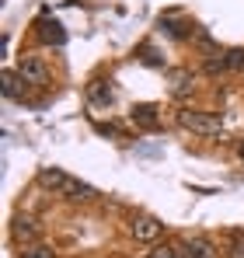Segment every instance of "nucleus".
Returning a JSON list of instances; mask_svg holds the SVG:
<instances>
[{
	"label": "nucleus",
	"instance_id": "8",
	"mask_svg": "<svg viewBox=\"0 0 244 258\" xmlns=\"http://www.w3.org/2000/svg\"><path fill=\"white\" fill-rule=\"evenodd\" d=\"M35 28H39V39H42L45 45H63V42H67V28H63L59 21H49V18H42Z\"/></svg>",
	"mask_w": 244,
	"mask_h": 258
},
{
	"label": "nucleus",
	"instance_id": "15",
	"mask_svg": "<svg viewBox=\"0 0 244 258\" xmlns=\"http://www.w3.org/2000/svg\"><path fill=\"white\" fill-rule=\"evenodd\" d=\"M227 67L230 70H244V49H227Z\"/></svg>",
	"mask_w": 244,
	"mask_h": 258
},
{
	"label": "nucleus",
	"instance_id": "12",
	"mask_svg": "<svg viewBox=\"0 0 244 258\" xmlns=\"http://www.w3.org/2000/svg\"><path fill=\"white\" fill-rule=\"evenodd\" d=\"M21 77H18V70H4V94L7 98H21Z\"/></svg>",
	"mask_w": 244,
	"mask_h": 258
},
{
	"label": "nucleus",
	"instance_id": "13",
	"mask_svg": "<svg viewBox=\"0 0 244 258\" xmlns=\"http://www.w3.org/2000/svg\"><path fill=\"white\" fill-rule=\"evenodd\" d=\"M21 258H56V251H52L49 244H28V248L21 251Z\"/></svg>",
	"mask_w": 244,
	"mask_h": 258
},
{
	"label": "nucleus",
	"instance_id": "2",
	"mask_svg": "<svg viewBox=\"0 0 244 258\" xmlns=\"http://www.w3.org/2000/svg\"><path fill=\"white\" fill-rule=\"evenodd\" d=\"M178 126L189 129V133H199V136H220L223 133V122L213 112H196V108H181L178 112Z\"/></svg>",
	"mask_w": 244,
	"mask_h": 258
},
{
	"label": "nucleus",
	"instance_id": "10",
	"mask_svg": "<svg viewBox=\"0 0 244 258\" xmlns=\"http://www.w3.org/2000/svg\"><path fill=\"white\" fill-rule=\"evenodd\" d=\"M11 237L21 244V241H35L39 237V227H35V220L32 216H14V223H11Z\"/></svg>",
	"mask_w": 244,
	"mask_h": 258
},
{
	"label": "nucleus",
	"instance_id": "14",
	"mask_svg": "<svg viewBox=\"0 0 244 258\" xmlns=\"http://www.w3.org/2000/svg\"><path fill=\"white\" fill-rule=\"evenodd\" d=\"M140 59H143L147 67H164V59L154 52V49H150V45H140Z\"/></svg>",
	"mask_w": 244,
	"mask_h": 258
},
{
	"label": "nucleus",
	"instance_id": "16",
	"mask_svg": "<svg viewBox=\"0 0 244 258\" xmlns=\"http://www.w3.org/2000/svg\"><path fill=\"white\" fill-rule=\"evenodd\" d=\"M147 258H178V248H171V244H157Z\"/></svg>",
	"mask_w": 244,
	"mask_h": 258
},
{
	"label": "nucleus",
	"instance_id": "4",
	"mask_svg": "<svg viewBox=\"0 0 244 258\" xmlns=\"http://www.w3.org/2000/svg\"><path fill=\"white\" fill-rule=\"evenodd\" d=\"M18 77L32 87H45L49 84V67L42 63L39 56H21L18 59Z\"/></svg>",
	"mask_w": 244,
	"mask_h": 258
},
{
	"label": "nucleus",
	"instance_id": "17",
	"mask_svg": "<svg viewBox=\"0 0 244 258\" xmlns=\"http://www.w3.org/2000/svg\"><path fill=\"white\" fill-rule=\"evenodd\" d=\"M237 157L244 161V140H237Z\"/></svg>",
	"mask_w": 244,
	"mask_h": 258
},
{
	"label": "nucleus",
	"instance_id": "5",
	"mask_svg": "<svg viewBox=\"0 0 244 258\" xmlns=\"http://www.w3.org/2000/svg\"><path fill=\"white\" fill-rule=\"evenodd\" d=\"M161 32L171 35V39H192V35H196L192 21H185V18H178V14H161Z\"/></svg>",
	"mask_w": 244,
	"mask_h": 258
},
{
	"label": "nucleus",
	"instance_id": "3",
	"mask_svg": "<svg viewBox=\"0 0 244 258\" xmlns=\"http://www.w3.org/2000/svg\"><path fill=\"white\" fill-rule=\"evenodd\" d=\"M129 234H133V241H140V244H157L161 234H164V223L154 220V216H133Z\"/></svg>",
	"mask_w": 244,
	"mask_h": 258
},
{
	"label": "nucleus",
	"instance_id": "9",
	"mask_svg": "<svg viewBox=\"0 0 244 258\" xmlns=\"http://www.w3.org/2000/svg\"><path fill=\"white\" fill-rule=\"evenodd\" d=\"M87 101H91V105H112V101H115L112 81H91V84H87Z\"/></svg>",
	"mask_w": 244,
	"mask_h": 258
},
{
	"label": "nucleus",
	"instance_id": "11",
	"mask_svg": "<svg viewBox=\"0 0 244 258\" xmlns=\"http://www.w3.org/2000/svg\"><path fill=\"white\" fill-rule=\"evenodd\" d=\"M178 258H213V244L206 237H196V241H185L178 248Z\"/></svg>",
	"mask_w": 244,
	"mask_h": 258
},
{
	"label": "nucleus",
	"instance_id": "1",
	"mask_svg": "<svg viewBox=\"0 0 244 258\" xmlns=\"http://www.w3.org/2000/svg\"><path fill=\"white\" fill-rule=\"evenodd\" d=\"M39 185L45 192L59 196V199H70V203H81V199H91V196H94V188H91L87 181L59 171V168H39Z\"/></svg>",
	"mask_w": 244,
	"mask_h": 258
},
{
	"label": "nucleus",
	"instance_id": "6",
	"mask_svg": "<svg viewBox=\"0 0 244 258\" xmlns=\"http://www.w3.org/2000/svg\"><path fill=\"white\" fill-rule=\"evenodd\" d=\"M192 87H196V74H192V70H167V91H171L174 98L189 94Z\"/></svg>",
	"mask_w": 244,
	"mask_h": 258
},
{
	"label": "nucleus",
	"instance_id": "7",
	"mask_svg": "<svg viewBox=\"0 0 244 258\" xmlns=\"http://www.w3.org/2000/svg\"><path fill=\"white\" fill-rule=\"evenodd\" d=\"M129 119H133V126H140V129H157V126H161L157 105H133Z\"/></svg>",
	"mask_w": 244,
	"mask_h": 258
}]
</instances>
